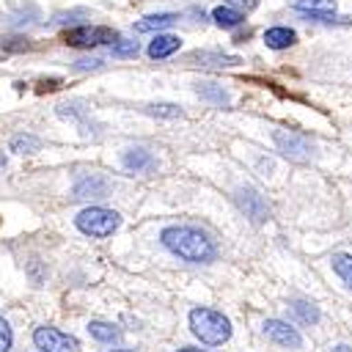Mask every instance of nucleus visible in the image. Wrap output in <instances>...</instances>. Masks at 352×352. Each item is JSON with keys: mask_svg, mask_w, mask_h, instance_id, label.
Returning <instances> with one entry per match:
<instances>
[{"mask_svg": "<svg viewBox=\"0 0 352 352\" xmlns=\"http://www.w3.org/2000/svg\"><path fill=\"white\" fill-rule=\"evenodd\" d=\"M160 239H162V245H165L173 256H179V258H184V261H195V264L212 261L214 253H217L214 242H212L204 231H198V228H192V226H170V228L162 231Z\"/></svg>", "mask_w": 352, "mask_h": 352, "instance_id": "1", "label": "nucleus"}, {"mask_svg": "<svg viewBox=\"0 0 352 352\" xmlns=\"http://www.w3.org/2000/svg\"><path fill=\"white\" fill-rule=\"evenodd\" d=\"M190 330L195 338H201L204 344H223L231 338V322L214 311V308H192L190 311Z\"/></svg>", "mask_w": 352, "mask_h": 352, "instance_id": "2", "label": "nucleus"}, {"mask_svg": "<svg viewBox=\"0 0 352 352\" xmlns=\"http://www.w3.org/2000/svg\"><path fill=\"white\" fill-rule=\"evenodd\" d=\"M74 223H77V228H80L82 234H88V236H110V234L121 226V217H118V212H113V209L88 206V209H82V212L74 217Z\"/></svg>", "mask_w": 352, "mask_h": 352, "instance_id": "3", "label": "nucleus"}, {"mask_svg": "<svg viewBox=\"0 0 352 352\" xmlns=\"http://www.w3.org/2000/svg\"><path fill=\"white\" fill-rule=\"evenodd\" d=\"M118 38V33L113 28L104 25H82V28H72L63 33V44L69 47H99V44H113Z\"/></svg>", "mask_w": 352, "mask_h": 352, "instance_id": "4", "label": "nucleus"}, {"mask_svg": "<svg viewBox=\"0 0 352 352\" xmlns=\"http://www.w3.org/2000/svg\"><path fill=\"white\" fill-rule=\"evenodd\" d=\"M272 138H275V146H278V151H280L283 157H289V160H294V162H308V160H311L314 146H311V140H308L305 135L292 132V129H275Z\"/></svg>", "mask_w": 352, "mask_h": 352, "instance_id": "5", "label": "nucleus"}, {"mask_svg": "<svg viewBox=\"0 0 352 352\" xmlns=\"http://www.w3.org/2000/svg\"><path fill=\"white\" fill-rule=\"evenodd\" d=\"M33 341L41 352H77L80 349V341L74 336L60 333L55 327H36Z\"/></svg>", "mask_w": 352, "mask_h": 352, "instance_id": "6", "label": "nucleus"}, {"mask_svg": "<svg viewBox=\"0 0 352 352\" xmlns=\"http://www.w3.org/2000/svg\"><path fill=\"white\" fill-rule=\"evenodd\" d=\"M236 204H239V209H242L253 223H264V220L270 217V206H267L264 195H261L258 190H253V187H239V190H236Z\"/></svg>", "mask_w": 352, "mask_h": 352, "instance_id": "7", "label": "nucleus"}, {"mask_svg": "<svg viewBox=\"0 0 352 352\" xmlns=\"http://www.w3.org/2000/svg\"><path fill=\"white\" fill-rule=\"evenodd\" d=\"M264 336H267L270 341L280 344V346H289V349H300V346H302V336H300L292 324H286V322H280V319H267V322H264Z\"/></svg>", "mask_w": 352, "mask_h": 352, "instance_id": "8", "label": "nucleus"}, {"mask_svg": "<svg viewBox=\"0 0 352 352\" xmlns=\"http://www.w3.org/2000/svg\"><path fill=\"white\" fill-rule=\"evenodd\" d=\"M182 47V38L179 36H168V33H157L154 41L148 44V58L154 60H162V58H170L176 50Z\"/></svg>", "mask_w": 352, "mask_h": 352, "instance_id": "9", "label": "nucleus"}, {"mask_svg": "<svg viewBox=\"0 0 352 352\" xmlns=\"http://www.w3.org/2000/svg\"><path fill=\"white\" fill-rule=\"evenodd\" d=\"M179 16L176 14H151V16H143L135 22V33H160L165 28H170Z\"/></svg>", "mask_w": 352, "mask_h": 352, "instance_id": "10", "label": "nucleus"}, {"mask_svg": "<svg viewBox=\"0 0 352 352\" xmlns=\"http://www.w3.org/2000/svg\"><path fill=\"white\" fill-rule=\"evenodd\" d=\"M104 195H107V182L99 176H88L74 187V198H104Z\"/></svg>", "mask_w": 352, "mask_h": 352, "instance_id": "11", "label": "nucleus"}, {"mask_svg": "<svg viewBox=\"0 0 352 352\" xmlns=\"http://www.w3.org/2000/svg\"><path fill=\"white\" fill-rule=\"evenodd\" d=\"M297 41V33L292 30V28H270L267 33H264V44L270 47V50H286V47H292Z\"/></svg>", "mask_w": 352, "mask_h": 352, "instance_id": "12", "label": "nucleus"}, {"mask_svg": "<svg viewBox=\"0 0 352 352\" xmlns=\"http://www.w3.org/2000/svg\"><path fill=\"white\" fill-rule=\"evenodd\" d=\"M124 168H126V170H135V173L151 170V168H154V157H151L146 148H129V151L124 154Z\"/></svg>", "mask_w": 352, "mask_h": 352, "instance_id": "13", "label": "nucleus"}, {"mask_svg": "<svg viewBox=\"0 0 352 352\" xmlns=\"http://www.w3.org/2000/svg\"><path fill=\"white\" fill-rule=\"evenodd\" d=\"M190 60H201L198 66H214V69H220V66H236V63H242L236 55H223V52H192L190 55Z\"/></svg>", "mask_w": 352, "mask_h": 352, "instance_id": "14", "label": "nucleus"}, {"mask_svg": "<svg viewBox=\"0 0 352 352\" xmlns=\"http://www.w3.org/2000/svg\"><path fill=\"white\" fill-rule=\"evenodd\" d=\"M212 19H214V25H220V28H236V25H242L245 14H242L239 8H234V6H217V8L212 11Z\"/></svg>", "mask_w": 352, "mask_h": 352, "instance_id": "15", "label": "nucleus"}, {"mask_svg": "<svg viewBox=\"0 0 352 352\" xmlns=\"http://www.w3.org/2000/svg\"><path fill=\"white\" fill-rule=\"evenodd\" d=\"M330 264H333V272L344 280V286L352 289V253H333Z\"/></svg>", "mask_w": 352, "mask_h": 352, "instance_id": "16", "label": "nucleus"}, {"mask_svg": "<svg viewBox=\"0 0 352 352\" xmlns=\"http://www.w3.org/2000/svg\"><path fill=\"white\" fill-rule=\"evenodd\" d=\"M292 314L302 322V324H316L319 322V308L314 302H305V300H294L292 302Z\"/></svg>", "mask_w": 352, "mask_h": 352, "instance_id": "17", "label": "nucleus"}, {"mask_svg": "<svg viewBox=\"0 0 352 352\" xmlns=\"http://www.w3.org/2000/svg\"><path fill=\"white\" fill-rule=\"evenodd\" d=\"M8 148L16 151V154H33V151L41 148V140L36 135H14L11 143H8Z\"/></svg>", "mask_w": 352, "mask_h": 352, "instance_id": "18", "label": "nucleus"}, {"mask_svg": "<svg viewBox=\"0 0 352 352\" xmlns=\"http://www.w3.org/2000/svg\"><path fill=\"white\" fill-rule=\"evenodd\" d=\"M294 8L305 14H330L336 11V0H294Z\"/></svg>", "mask_w": 352, "mask_h": 352, "instance_id": "19", "label": "nucleus"}, {"mask_svg": "<svg viewBox=\"0 0 352 352\" xmlns=\"http://www.w3.org/2000/svg\"><path fill=\"white\" fill-rule=\"evenodd\" d=\"M88 333L96 338V341H104V344H110V341H118V327H113V324H107V322H91L88 324Z\"/></svg>", "mask_w": 352, "mask_h": 352, "instance_id": "20", "label": "nucleus"}, {"mask_svg": "<svg viewBox=\"0 0 352 352\" xmlns=\"http://www.w3.org/2000/svg\"><path fill=\"white\" fill-rule=\"evenodd\" d=\"M110 52H113L116 58H135V55L140 52V47H138V41H132V38H116V41L110 44Z\"/></svg>", "mask_w": 352, "mask_h": 352, "instance_id": "21", "label": "nucleus"}, {"mask_svg": "<svg viewBox=\"0 0 352 352\" xmlns=\"http://www.w3.org/2000/svg\"><path fill=\"white\" fill-rule=\"evenodd\" d=\"M146 113L160 116V118H179V116H182V107H176V104H170V102H157V104H148Z\"/></svg>", "mask_w": 352, "mask_h": 352, "instance_id": "22", "label": "nucleus"}, {"mask_svg": "<svg viewBox=\"0 0 352 352\" xmlns=\"http://www.w3.org/2000/svg\"><path fill=\"white\" fill-rule=\"evenodd\" d=\"M198 94H201L204 99L217 102V104H228V94H226L223 88H214V85H198Z\"/></svg>", "mask_w": 352, "mask_h": 352, "instance_id": "23", "label": "nucleus"}, {"mask_svg": "<svg viewBox=\"0 0 352 352\" xmlns=\"http://www.w3.org/2000/svg\"><path fill=\"white\" fill-rule=\"evenodd\" d=\"M11 349V327L8 322L0 316V352H8Z\"/></svg>", "mask_w": 352, "mask_h": 352, "instance_id": "24", "label": "nucleus"}, {"mask_svg": "<svg viewBox=\"0 0 352 352\" xmlns=\"http://www.w3.org/2000/svg\"><path fill=\"white\" fill-rule=\"evenodd\" d=\"M99 66H102L99 58H80V60H74V69L77 72H88V69H99Z\"/></svg>", "mask_w": 352, "mask_h": 352, "instance_id": "25", "label": "nucleus"}, {"mask_svg": "<svg viewBox=\"0 0 352 352\" xmlns=\"http://www.w3.org/2000/svg\"><path fill=\"white\" fill-rule=\"evenodd\" d=\"M226 3L234 6V8H239V11H253L258 6V0H226Z\"/></svg>", "mask_w": 352, "mask_h": 352, "instance_id": "26", "label": "nucleus"}, {"mask_svg": "<svg viewBox=\"0 0 352 352\" xmlns=\"http://www.w3.org/2000/svg\"><path fill=\"white\" fill-rule=\"evenodd\" d=\"M330 352H352L346 344H341V346H336V349H330Z\"/></svg>", "mask_w": 352, "mask_h": 352, "instance_id": "27", "label": "nucleus"}, {"mask_svg": "<svg viewBox=\"0 0 352 352\" xmlns=\"http://www.w3.org/2000/svg\"><path fill=\"white\" fill-rule=\"evenodd\" d=\"M179 352H204V349H195V346H182Z\"/></svg>", "mask_w": 352, "mask_h": 352, "instance_id": "28", "label": "nucleus"}, {"mask_svg": "<svg viewBox=\"0 0 352 352\" xmlns=\"http://www.w3.org/2000/svg\"><path fill=\"white\" fill-rule=\"evenodd\" d=\"M3 165H6V160H3V154H0V168H3Z\"/></svg>", "mask_w": 352, "mask_h": 352, "instance_id": "29", "label": "nucleus"}, {"mask_svg": "<svg viewBox=\"0 0 352 352\" xmlns=\"http://www.w3.org/2000/svg\"><path fill=\"white\" fill-rule=\"evenodd\" d=\"M113 352H129V349H113Z\"/></svg>", "mask_w": 352, "mask_h": 352, "instance_id": "30", "label": "nucleus"}]
</instances>
